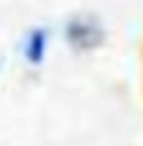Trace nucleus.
Segmentation results:
<instances>
[{
	"instance_id": "f257e3e1",
	"label": "nucleus",
	"mask_w": 143,
	"mask_h": 146,
	"mask_svg": "<svg viewBox=\"0 0 143 146\" xmlns=\"http://www.w3.org/2000/svg\"><path fill=\"white\" fill-rule=\"evenodd\" d=\"M64 38L74 51H92L105 41V31L97 21H92L87 15H77L67 23Z\"/></svg>"
},
{
	"instance_id": "f03ea898",
	"label": "nucleus",
	"mask_w": 143,
	"mask_h": 146,
	"mask_svg": "<svg viewBox=\"0 0 143 146\" xmlns=\"http://www.w3.org/2000/svg\"><path fill=\"white\" fill-rule=\"evenodd\" d=\"M46 46H49V31L46 28H31L23 41V56L31 67H41L46 59Z\"/></svg>"
}]
</instances>
